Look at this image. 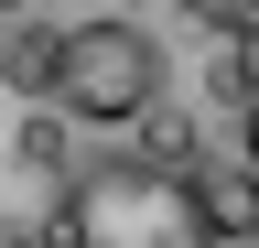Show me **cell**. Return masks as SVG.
<instances>
[{"instance_id": "6da1fadb", "label": "cell", "mask_w": 259, "mask_h": 248, "mask_svg": "<svg viewBox=\"0 0 259 248\" xmlns=\"http://www.w3.org/2000/svg\"><path fill=\"white\" fill-rule=\"evenodd\" d=\"M54 237L65 248H227L205 194H194V162H162V151H108V162H76L65 173V205H54Z\"/></svg>"}, {"instance_id": "7a4b0ae2", "label": "cell", "mask_w": 259, "mask_h": 248, "mask_svg": "<svg viewBox=\"0 0 259 248\" xmlns=\"http://www.w3.org/2000/svg\"><path fill=\"white\" fill-rule=\"evenodd\" d=\"M162 43L141 33V22H65L54 33V76L44 97L65 119H87V130H119V119H151L162 108Z\"/></svg>"}, {"instance_id": "3957f363", "label": "cell", "mask_w": 259, "mask_h": 248, "mask_svg": "<svg viewBox=\"0 0 259 248\" xmlns=\"http://www.w3.org/2000/svg\"><path fill=\"white\" fill-rule=\"evenodd\" d=\"M194 194H205L216 237H259V173H194Z\"/></svg>"}, {"instance_id": "277c9868", "label": "cell", "mask_w": 259, "mask_h": 248, "mask_svg": "<svg viewBox=\"0 0 259 248\" xmlns=\"http://www.w3.org/2000/svg\"><path fill=\"white\" fill-rule=\"evenodd\" d=\"M54 33H65V22H32V33L0 54V76H11V86H44V76H54Z\"/></svg>"}, {"instance_id": "5b68a950", "label": "cell", "mask_w": 259, "mask_h": 248, "mask_svg": "<svg viewBox=\"0 0 259 248\" xmlns=\"http://www.w3.org/2000/svg\"><path fill=\"white\" fill-rule=\"evenodd\" d=\"M238 86H248V173H259V43H248V65H238Z\"/></svg>"}, {"instance_id": "8992f818", "label": "cell", "mask_w": 259, "mask_h": 248, "mask_svg": "<svg viewBox=\"0 0 259 248\" xmlns=\"http://www.w3.org/2000/svg\"><path fill=\"white\" fill-rule=\"evenodd\" d=\"M0 248H65L54 227H0Z\"/></svg>"}]
</instances>
